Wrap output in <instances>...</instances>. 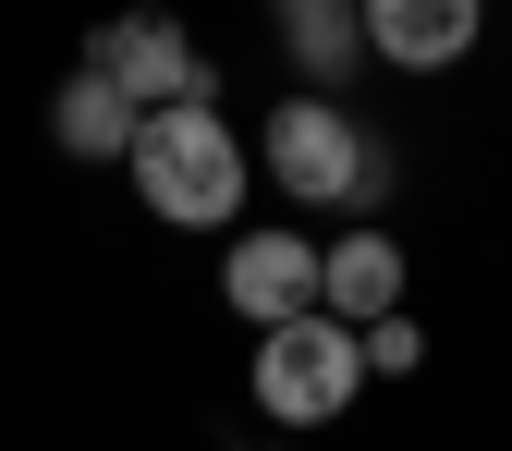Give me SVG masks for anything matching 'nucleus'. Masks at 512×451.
Returning <instances> with one entry per match:
<instances>
[{"label": "nucleus", "instance_id": "f257e3e1", "mask_svg": "<svg viewBox=\"0 0 512 451\" xmlns=\"http://www.w3.org/2000/svg\"><path fill=\"white\" fill-rule=\"evenodd\" d=\"M135 196L159 208V220H183V232H220L232 208H244V135L208 110V98H183V110H147L135 122Z\"/></svg>", "mask_w": 512, "mask_h": 451}, {"label": "nucleus", "instance_id": "f03ea898", "mask_svg": "<svg viewBox=\"0 0 512 451\" xmlns=\"http://www.w3.org/2000/svg\"><path fill=\"white\" fill-rule=\"evenodd\" d=\"M256 135H269V183L293 208H378V183H391V159L366 147V122L354 110H330V98H281L269 122H256Z\"/></svg>", "mask_w": 512, "mask_h": 451}, {"label": "nucleus", "instance_id": "7ed1b4c3", "mask_svg": "<svg viewBox=\"0 0 512 451\" xmlns=\"http://www.w3.org/2000/svg\"><path fill=\"white\" fill-rule=\"evenodd\" d=\"M366 391V342L342 317H281V330H256V415L269 427H330L354 415Z\"/></svg>", "mask_w": 512, "mask_h": 451}, {"label": "nucleus", "instance_id": "20e7f679", "mask_svg": "<svg viewBox=\"0 0 512 451\" xmlns=\"http://www.w3.org/2000/svg\"><path fill=\"white\" fill-rule=\"evenodd\" d=\"M86 74H110L135 110H183V98H208V61H196V37H183L171 13H110L98 49H86Z\"/></svg>", "mask_w": 512, "mask_h": 451}, {"label": "nucleus", "instance_id": "39448f33", "mask_svg": "<svg viewBox=\"0 0 512 451\" xmlns=\"http://www.w3.org/2000/svg\"><path fill=\"white\" fill-rule=\"evenodd\" d=\"M220 293L256 317V330H281V317H317V244H305V232H232Z\"/></svg>", "mask_w": 512, "mask_h": 451}, {"label": "nucleus", "instance_id": "423d86ee", "mask_svg": "<svg viewBox=\"0 0 512 451\" xmlns=\"http://www.w3.org/2000/svg\"><path fill=\"white\" fill-rule=\"evenodd\" d=\"M354 13H366V49L403 61V74H452L488 37V0H354Z\"/></svg>", "mask_w": 512, "mask_h": 451}, {"label": "nucleus", "instance_id": "0eeeda50", "mask_svg": "<svg viewBox=\"0 0 512 451\" xmlns=\"http://www.w3.org/2000/svg\"><path fill=\"white\" fill-rule=\"evenodd\" d=\"M317 317H342V330L403 317V244L391 232H342L330 256H317Z\"/></svg>", "mask_w": 512, "mask_h": 451}, {"label": "nucleus", "instance_id": "6e6552de", "mask_svg": "<svg viewBox=\"0 0 512 451\" xmlns=\"http://www.w3.org/2000/svg\"><path fill=\"white\" fill-rule=\"evenodd\" d=\"M135 98H122L110 74H61V98H49V135H61V159H135Z\"/></svg>", "mask_w": 512, "mask_h": 451}, {"label": "nucleus", "instance_id": "1a4fd4ad", "mask_svg": "<svg viewBox=\"0 0 512 451\" xmlns=\"http://www.w3.org/2000/svg\"><path fill=\"white\" fill-rule=\"evenodd\" d=\"M281 25H293V61H305L317 86L354 74V49H366V13H354V0H281Z\"/></svg>", "mask_w": 512, "mask_h": 451}, {"label": "nucleus", "instance_id": "9d476101", "mask_svg": "<svg viewBox=\"0 0 512 451\" xmlns=\"http://www.w3.org/2000/svg\"><path fill=\"white\" fill-rule=\"evenodd\" d=\"M415 354H427V342H415V330H403V317H378V330H366V378H403V366H415Z\"/></svg>", "mask_w": 512, "mask_h": 451}]
</instances>
